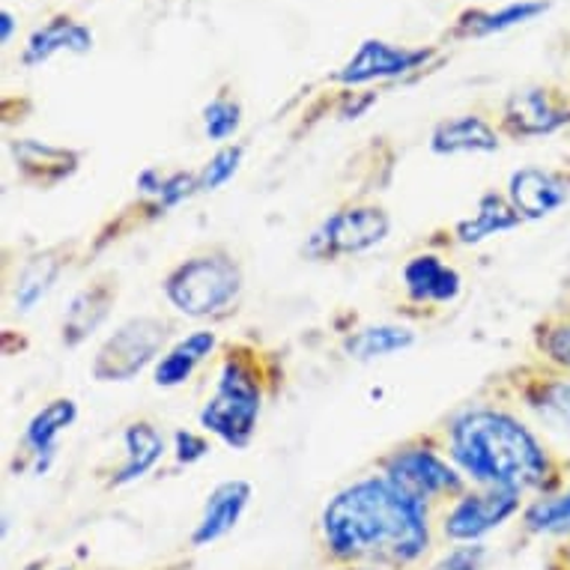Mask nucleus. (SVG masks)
I'll list each match as a JSON object with an SVG mask.
<instances>
[{
  "instance_id": "12",
  "label": "nucleus",
  "mask_w": 570,
  "mask_h": 570,
  "mask_svg": "<svg viewBox=\"0 0 570 570\" xmlns=\"http://www.w3.org/2000/svg\"><path fill=\"white\" fill-rule=\"evenodd\" d=\"M248 502H252V484L243 478L218 484L213 493L206 495V505L197 517L195 532H191V543L209 547V543L227 538L243 520Z\"/></svg>"
},
{
  "instance_id": "16",
  "label": "nucleus",
  "mask_w": 570,
  "mask_h": 570,
  "mask_svg": "<svg viewBox=\"0 0 570 570\" xmlns=\"http://www.w3.org/2000/svg\"><path fill=\"white\" fill-rule=\"evenodd\" d=\"M117 302V284L114 281H96L85 291H78L63 314V344L78 346L102 326Z\"/></svg>"
},
{
  "instance_id": "32",
  "label": "nucleus",
  "mask_w": 570,
  "mask_h": 570,
  "mask_svg": "<svg viewBox=\"0 0 570 570\" xmlns=\"http://www.w3.org/2000/svg\"><path fill=\"white\" fill-rule=\"evenodd\" d=\"M337 570H389V568H380V564H344V568Z\"/></svg>"
},
{
  "instance_id": "2",
  "label": "nucleus",
  "mask_w": 570,
  "mask_h": 570,
  "mask_svg": "<svg viewBox=\"0 0 570 570\" xmlns=\"http://www.w3.org/2000/svg\"><path fill=\"white\" fill-rule=\"evenodd\" d=\"M449 449L454 466L478 487H508L552 495L561 484L559 463L523 421L502 410L478 406L451 421Z\"/></svg>"
},
{
  "instance_id": "1",
  "label": "nucleus",
  "mask_w": 570,
  "mask_h": 570,
  "mask_svg": "<svg viewBox=\"0 0 570 570\" xmlns=\"http://www.w3.org/2000/svg\"><path fill=\"white\" fill-rule=\"evenodd\" d=\"M320 534L341 564L401 570L431 550L428 508L412 502L385 475L362 478L332 495L320 517Z\"/></svg>"
},
{
  "instance_id": "15",
  "label": "nucleus",
  "mask_w": 570,
  "mask_h": 570,
  "mask_svg": "<svg viewBox=\"0 0 570 570\" xmlns=\"http://www.w3.org/2000/svg\"><path fill=\"white\" fill-rule=\"evenodd\" d=\"M460 275L436 254H415L403 266L406 296L419 305H449L460 296Z\"/></svg>"
},
{
  "instance_id": "31",
  "label": "nucleus",
  "mask_w": 570,
  "mask_h": 570,
  "mask_svg": "<svg viewBox=\"0 0 570 570\" xmlns=\"http://www.w3.org/2000/svg\"><path fill=\"white\" fill-rule=\"evenodd\" d=\"M12 28H16V19H12V12H0V39H3V42H10V37H12Z\"/></svg>"
},
{
  "instance_id": "19",
  "label": "nucleus",
  "mask_w": 570,
  "mask_h": 570,
  "mask_svg": "<svg viewBox=\"0 0 570 570\" xmlns=\"http://www.w3.org/2000/svg\"><path fill=\"white\" fill-rule=\"evenodd\" d=\"M431 150L436 156H460V153H495L499 135L487 120L475 114H460L442 120L431 135Z\"/></svg>"
},
{
  "instance_id": "9",
  "label": "nucleus",
  "mask_w": 570,
  "mask_h": 570,
  "mask_svg": "<svg viewBox=\"0 0 570 570\" xmlns=\"http://www.w3.org/2000/svg\"><path fill=\"white\" fill-rule=\"evenodd\" d=\"M433 57L431 48H406L392 46L385 39H365L355 48V55L335 72V81L346 87L371 85L385 78H401L412 69H419Z\"/></svg>"
},
{
  "instance_id": "27",
  "label": "nucleus",
  "mask_w": 570,
  "mask_h": 570,
  "mask_svg": "<svg viewBox=\"0 0 570 570\" xmlns=\"http://www.w3.org/2000/svg\"><path fill=\"white\" fill-rule=\"evenodd\" d=\"M239 122H243V108L230 96H216L204 108V131L209 140L234 138Z\"/></svg>"
},
{
  "instance_id": "21",
  "label": "nucleus",
  "mask_w": 570,
  "mask_h": 570,
  "mask_svg": "<svg viewBox=\"0 0 570 570\" xmlns=\"http://www.w3.org/2000/svg\"><path fill=\"white\" fill-rule=\"evenodd\" d=\"M523 218L517 216V209L511 206L505 195H484L478 200L475 213L469 218H463L458 225V239L463 245H478L490 239L495 234H505V230H514Z\"/></svg>"
},
{
  "instance_id": "10",
  "label": "nucleus",
  "mask_w": 570,
  "mask_h": 570,
  "mask_svg": "<svg viewBox=\"0 0 570 570\" xmlns=\"http://www.w3.org/2000/svg\"><path fill=\"white\" fill-rule=\"evenodd\" d=\"M502 126L511 138H547L570 126V102L547 87H523L508 96Z\"/></svg>"
},
{
  "instance_id": "8",
  "label": "nucleus",
  "mask_w": 570,
  "mask_h": 570,
  "mask_svg": "<svg viewBox=\"0 0 570 570\" xmlns=\"http://www.w3.org/2000/svg\"><path fill=\"white\" fill-rule=\"evenodd\" d=\"M523 493L508 487H481L458 495L442 517V534L454 543H481V538L520 514Z\"/></svg>"
},
{
  "instance_id": "22",
  "label": "nucleus",
  "mask_w": 570,
  "mask_h": 570,
  "mask_svg": "<svg viewBox=\"0 0 570 570\" xmlns=\"http://www.w3.org/2000/svg\"><path fill=\"white\" fill-rule=\"evenodd\" d=\"M415 344V332L410 326H397V323H380V326L358 328L355 335L344 341V350L355 362H374L385 355L406 353Z\"/></svg>"
},
{
  "instance_id": "24",
  "label": "nucleus",
  "mask_w": 570,
  "mask_h": 570,
  "mask_svg": "<svg viewBox=\"0 0 570 570\" xmlns=\"http://www.w3.org/2000/svg\"><path fill=\"white\" fill-rule=\"evenodd\" d=\"M135 186H138L140 195L156 200V206L174 209V206H179L183 200H188V197L200 191V179H197V174H186V170L161 174L159 168H147L140 170Z\"/></svg>"
},
{
  "instance_id": "23",
  "label": "nucleus",
  "mask_w": 570,
  "mask_h": 570,
  "mask_svg": "<svg viewBox=\"0 0 570 570\" xmlns=\"http://www.w3.org/2000/svg\"><path fill=\"white\" fill-rule=\"evenodd\" d=\"M550 10L547 0H520V3H508L502 10L495 12H469L463 16L458 24L460 37H490V33H502V30L520 28V24H529L538 16Z\"/></svg>"
},
{
  "instance_id": "4",
  "label": "nucleus",
  "mask_w": 570,
  "mask_h": 570,
  "mask_svg": "<svg viewBox=\"0 0 570 570\" xmlns=\"http://www.w3.org/2000/svg\"><path fill=\"white\" fill-rule=\"evenodd\" d=\"M263 412V389L254 367L230 355L222 374H218L216 394L200 410V424L206 433H213L230 449H245L254 440L257 421Z\"/></svg>"
},
{
  "instance_id": "29",
  "label": "nucleus",
  "mask_w": 570,
  "mask_h": 570,
  "mask_svg": "<svg viewBox=\"0 0 570 570\" xmlns=\"http://www.w3.org/2000/svg\"><path fill=\"white\" fill-rule=\"evenodd\" d=\"M487 547L484 543H460L451 552H445L431 570H484Z\"/></svg>"
},
{
  "instance_id": "26",
  "label": "nucleus",
  "mask_w": 570,
  "mask_h": 570,
  "mask_svg": "<svg viewBox=\"0 0 570 570\" xmlns=\"http://www.w3.org/2000/svg\"><path fill=\"white\" fill-rule=\"evenodd\" d=\"M523 523L534 534H570V490L541 495L525 508Z\"/></svg>"
},
{
  "instance_id": "28",
  "label": "nucleus",
  "mask_w": 570,
  "mask_h": 570,
  "mask_svg": "<svg viewBox=\"0 0 570 570\" xmlns=\"http://www.w3.org/2000/svg\"><path fill=\"white\" fill-rule=\"evenodd\" d=\"M245 150L239 144H230V147H222V150L206 161L197 179H200V191H216V188L227 186L230 179L236 177V170L243 165Z\"/></svg>"
},
{
  "instance_id": "17",
  "label": "nucleus",
  "mask_w": 570,
  "mask_h": 570,
  "mask_svg": "<svg viewBox=\"0 0 570 570\" xmlns=\"http://www.w3.org/2000/svg\"><path fill=\"white\" fill-rule=\"evenodd\" d=\"M90 48H94V30L81 24V21H72L69 16H57V19H51L48 24L30 33L21 60H24V66H39L60 55V51L87 55Z\"/></svg>"
},
{
  "instance_id": "25",
  "label": "nucleus",
  "mask_w": 570,
  "mask_h": 570,
  "mask_svg": "<svg viewBox=\"0 0 570 570\" xmlns=\"http://www.w3.org/2000/svg\"><path fill=\"white\" fill-rule=\"evenodd\" d=\"M63 269V261L48 252L42 257H33V261L21 269L19 281H16V308L19 311H33L39 302L46 299L48 291L55 287L57 275Z\"/></svg>"
},
{
  "instance_id": "30",
  "label": "nucleus",
  "mask_w": 570,
  "mask_h": 570,
  "mask_svg": "<svg viewBox=\"0 0 570 570\" xmlns=\"http://www.w3.org/2000/svg\"><path fill=\"white\" fill-rule=\"evenodd\" d=\"M174 451H177L179 463L191 466V463H197V460H204L206 454H209V442L191 431H179L177 436H174Z\"/></svg>"
},
{
  "instance_id": "13",
  "label": "nucleus",
  "mask_w": 570,
  "mask_h": 570,
  "mask_svg": "<svg viewBox=\"0 0 570 570\" xmlns=\"http://www.w3.org/2000/svg\"><path fill=\"white\" fill-rule=\"evenodd\" d=\"M10 153L21 179L33 183L39 188L60 186L63 179L76 174L78 161H81V156L76 150H66V147H55V144L33 138L12 140Z\"/></svg>"
},
{
  "instance_id": "3",
  "label": "nucleus",
  "mask_w": 570,
  "mask_h": 570,
  "mask_svg": "<svg viewBox=\"0 0 570 570\" xmlns=\"http://www.w3.org/2000/svg\"><path fill=\"white\" fill-rule=\"evenodd\" d=\"M165 296L179 314L204 320L225 314L243 293V269L234 254L213 248V252L195 254L168 272L165 278Z\"/></svg>"
},
{
  "instance_id": "20",
  "label": "nucleus",
  "mask_w": 570,
  "mask_h": 570,
  "mask_svg": "<svg viewBox=\"0 0 570 570\" xmlns=\"http://www.w3.org/2000/svg\"><path fill=\"white\" fill-rule=\"evenodd\" d=\"M122 445H126V460L122 466L114 472V487L135 484L147 475L150 469H156L161 458H165V436H161L150 421H135L122 433Z\"/></svg>"
},
{
  "instance_id": "14",
  "label": "nucleus",
  "mask_w": 570,
  "mask_h": 570,
  "mask_svg": "<svg viewBox=\"0 0 570 570\" xmlns=\"http://www.w3.org/2000/svg\"><path fill=\"white\" fill-rule=\"evenodd\" d=\"M78 419V406L72 397H57V401H48L42 410L28 421L24 428V449L33 458V472L42 475L51 466V460L57 454V440L63 436Z\"/></svg>"
},
{
  "instance_id": "11",
  "label": "nucleus",
  "mask_w": 570,
  "mask_h": 570,
  "mask_svg": "<svg viewBox=\"0 0 570 570\" xmlns=\"http://www.w3.org/2000/svg\"><path fill=\"white\" fill-rule=\"evenodd\" d=\"M508 200L523 222L552 216L570 200V179L559 170L523 168L508 179Z\"/></svg>"
},
{
  "instance_id": "6",
  "label": "nucleus",
  "mask_w": 570,
  "mask_h": 570,
  "mask_svg": "<svg viewBox=\"0 0 570 570\" xmlns=\"http://www.w3.org/2000/svg\"><path fill=\"white\" fill-rule=\"evenodd\" d=\"M392 230V218L383 206L355 204L337 209L308 236L302 252L311 261H341L353 254H365L383 245Z\"/></svg>"
},
{
  "instance_id": "33",
  "label": "nucleus",
  "mask_w": 570,
  "mask_h": 570,
  "mask_svg": "<svg viewBox=\"0 0 570 570\" xmlns=\"http://www.w3.org/2000/svg\"><path fill=\"white\" fill-rule=\"evenodd\" d=\"M55 570H72V568H55Z\"/></svg>"
},
{
  "instance_id": "18",
  "label": "nucleus",
  "mask_w": 570,
  "mask_h": 570,
  "mask_svg": "<svg viewBox=\"0 0 570 570\" xmlns=\"http://www.w3.org/2000/svg\"><path fill=\"white\" fill-rule=\"evenodd\" d=\"M216 344V332H209V328H197V332H191L188 337L177 341V344L170 346V350H165V355L156 362V371H153L156 385H159V389H177V385L188 383L197 367L204 365L206 358L213 355Z\"/></svg>"
},
{
  "instance_id": "5",
  "label": "nucleus",
  "mask_w": 570,
  "mask_h": 570,
  "mask_svg": "<svg viewBox=\"0 0 570 570\" xmlns=\"http://www.w3.org/2000/svg\"><path fill=\"white\" fill-rule=\"evenodd\" d=\"M168 344V323L161 317H131L114 328L99 346L90 374L99 383H131Z\"/></svg>"
},
{
  "instance_id": "7",
  "label": "nucleus",
  "mask_w": 570,
  "mask_h": 570,
  "mask_svg": "<svg viewBox=\"0 0 570 570\" xmlns=\"http://www.w3.org/2000/svg\"><path fill=\"white\" fill-rule=\"evenodd\" d=\"M383 475L421 508L466 493V481L458 466L431 449H401L385 460Z\"/></svg>"
}]
</instances>
